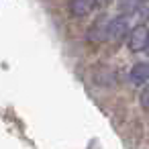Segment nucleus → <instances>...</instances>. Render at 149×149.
<instances>
[{
    "mask_svg": "<svg viewBox=\"0 0 149 149\" xmlns=\"http://www.w3.org/2000/svg\"><path fill=\"white\" fill-rule=\"evenodd\" d=\"M147 45H149V29L145 25L133 27L131 33H129V49L137 53V51L147 49Z\"/></svg>",
    "mask_w": 149,
    "mask_h": 149,
    "instance_id": "obj_1",
    "label": "nucleus"
},
{
    "mask_svg": "<svg viewBox=\"0 0 149 149\" xmlns=\"http://www.w3.org/2000/svg\"><path fill=\"white\" fill-rule=\"evenodd\" d=\"M127 33H129V19H127L125 15L114 17V19L108 23V39H110V41L118 43V41H123V39L127 37Z\"/></svg>",
    "mask_w": 149,
    "mask_h": 149,
    "instance_id": "obj_2",
    "label": "nucleus"
},
{
    "mask_svg": "<svg viewBox=\"0 0 149 149\" xmlns=\"http://www.w3.org/2000/svg\"><path fill=\"white\" fill-rule=\"evenodd\" d=\"M108 23L104 17H100L96 23H92V27L88 29V41L90 43H102L108 39Z\"/></svg>",
    "mask_w": 149,
    "mask_h": 149,
    "instance_id": "obj_3",
    "label": "nucleus"
},
{
    "mask_svg": "<svg viewBox=\"0 0 149 149\" xmlns=\"http://www.w3.org/2000/svg\"><path fill=\"white\" fill-rule=\"evenodd\" d=\"M96 6H98L96 0H70L68 2V10H70L72 17H86Z\"/></svg>",
    "mask_w": 149,
    "mask_h": 149,
    "instance_id": "obj_4",
    "label": "nucleus"
},
{
    "mask_svg": "<svg viewBox=\"0 0 149 149\" xmlns=\"http://www.w3.org/2000/svg\"><path fill=\"white\" fill-rule=\"evenodd\" d=\"M129 78H131V82L137 84V86L145 84V82L149 80V63H147V61H137V63L131 68Z\"/></svg>",
    "mask_w": 149,
    "mask_h": 149,
    "instance_id": "obj_5",
    "label": "nucleus"
},
{
    "mask_svg": "<svg viewBox=\"0 0 149 149\" xmlns=\"http://www.w3.org/2000/svg\"><path fill=\"white\" fill-rule=\"evenodd\" d=\"M137 6H139V0H118V10H120L125 17L133 15V13L137 10Z\"/></svg>",
    "mask_w": 149,
    "mask_h": 149,
    "instance_id": "obj_6",
    "label": "nucleus"
},
{
    "mask_svg": "<svg viewBox=\"0 0 149 149\" xmlns=\"http://www.w3.org/2000/svg\"><path fill=\"white\" fill-rule=\"evenodd\" d=\"M139 104H141L145 110H149V86H145V88L141 90V94H139Z\"/></svg>",
    "mask_w": 149,
    "mask_h": 149,
    "instance_id": "obj_7",
    "label": "nucleus"
},
{
    "mask_svg": "<svg viewBox=\"0 0 149 149\" xmlns=\"http://www.w3.org/2000/svg\"><path fill=\"white\" fill-rule=\"evenodd\" d=\"M96 2H98V6H108L112 0H96Z\"/></svg>",
    "mask_w": 149,
    "mask_h": 149,
    "instance_id": "obj_8",
    "label": "nucleus"
}]
</instances>
